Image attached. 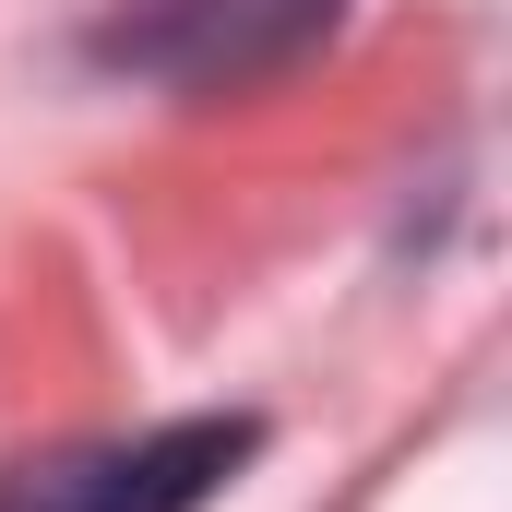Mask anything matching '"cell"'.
<instances>
[{
    "label": "cell",
    "mask_w": 512,
    "mask_h": 512,
    "mask_svg": "<svg viewBox=\"0 0 512 512\" xmlns=\"http://www.w3.org/2000/svg\"><path fill=\"white\" fill-rule=\"evenodd\" d=\"M346 0H120L96 60L120 72H155V84H239V72H274L286 48H310Z\"/></svg>",
    "instance_id": "obj_2"
},
{
    "label": "cell",
    "mask_w": 512,
    "mask_h": 512,
    "mask_svg": "<svg viewBox=\"0 0 512 512\" xmlns=\"http://www.w3.org/2000/svg\"><path fill=\"white\" fill-rule=\"evenodd\" d=\"M239 453H251L239 417H191V429H143V441H84V453H48V465H12L0 512H203Z\"/></svg>",
    "instance_id": "obj_1"
}]
</instances>
